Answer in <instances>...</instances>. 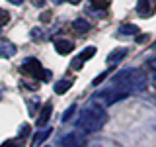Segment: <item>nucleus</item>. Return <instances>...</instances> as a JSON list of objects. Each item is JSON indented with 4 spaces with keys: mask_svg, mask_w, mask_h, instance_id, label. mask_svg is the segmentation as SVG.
Masks as SVG:
<instances>
[{
    "mask_svg": "<svg viewBox=\"0 0 156 147\" xmlns=\"http://www.w3.org/2000/svg\"><path fill=\"white\" fill-rule=\"evenodd\" d=\"M55 49L58 55H68V53L74 49L72 45V41H68V39H55Z\"/></svg>",
    "mask_w": 156,
    "mask_h": 147,
    "instance_id": "obj_7",
    "label": "nucleus"
},
{
    "mask_svg": "<svg viewBox=\"0 0 156 147\" xmlns=\"http://www.w3.org/2000/svg\"><path fill=\"white\" fill-rule=\"evenodd\" d=\"M49 135H51V127H45L43 131H39V134H37L35 137H33V143H31V147H39V145H41V143L47 139Z\"/></svg>",
    "mask_w": 156,
    "mask_h": 147,
    "instance_id": "obj_12",
    "label": "nucleus"
},
{
    "mask_svg": "<svg viewBox=\"0 0 156 147\" xmlns=\"http://www.w3.org/2000/svg\"><path fill=\"white\" fill-rule=\"evenodd\" d=\"M8 22H10V14L4 8H0V26H6Z\"/></svg>",
    "mask_w": 156,
    "mask_h": 147,
    "instance_id": "obj_15",
    "label": "nucleus"
},
{
    "mask_svg": "<svg viewBox=\"0 0 156 147\" xmlns=\"http://www.w3.org/2000/svg\"><path fill=\"white\" fill-rule=\"evenodd\" d=\"M154 10H156V6L150 4V0H139L136 2V14L140 18H150L154 14Z\"/></svg>",
    "mask_w": 156,
    "mask_h": 147,
    "instance_id": "obj_3",
    "label": "nucleus"
},
{
    "mask_svg": "<svg viewBox=\"0 0 156 147\" xmlns=\"http://www.w3.org/2000/svg\"><path fill=\"white\" fill-rule=\"evenodd\" d=\"M72 82H74V78H61V81H57L55 92H57V94H65L68 88L72 86Z\"/></svg>",
    "mask_w": 156,
    "mask_h": 147,
    "instance_id": "obj_9",
    "label": "nucleus"
},
{
    "mask_svg": "<svg viewBox=\"0 0 156 147\" xmlns=\"http://www.w3.org/2000/svg\"><path fill=\"white\" fill-rule=\"evenodd\" d=\"M96 55V47H88V49H84V51L78 55L74 61H72V67L74 69H82V65H84V61H88V59H92Z\"/></svg>",
    "mask_w": 156,
    "mask_h": 147,
    "instance_id": "obj_4",
    "label": "nucleus"
},
{
    "mask_svg": "<svg viewBox=\"0 0 156 147\" xmlns=\"http://www.w3.org/2000/svg\"><path fill=\"white\" fill-rule=\"evenodd\" d=\"M72 29H74L76 33H86L88 29H90V24H88V20H84V18H76L74 22H72Z\"/></svg>",
    "mask_w": 156,
    "mask_h": 147,
    "instance_id": "obj_10",
    "label": "nucleus"
},
{
    "mask_svg": "<svg viewBox=\"0 0 156 147\" xmlns=\"http://www.w3.org/2000/svg\"><path fill=\"white\" fill-rule=\"evenodd\" d=\"M41 37H43V32H41L39 28H33V29H31V39H33V41H39Z\"/></svg>",
    "mask_w": 156,
    "mask_h": 147,
    "instance_id": "obj_16",
    "label": "nucleus"
},
{
    "mask_svg": "<svg viewBox=\"0 0 156 147\" xmlns=\"http://www.w3.org/2000/svg\"><path fill=\"white\" fill-rule=\"evenodd\" d=\"M8 2H10V4H14V6H20L23 0H8Z\"/></svg>",
    "mask_w": 156,
    "mask_h": 147,
    "instance_id": "obj_22",
    "label": "nucleus"
},
{
    "mask_svg": "<svg viewBox=\"0 0 156 147\" xmlns=\"http://www.w3.org/2000/svg\"><path fill=\"white\" fill-rule=\"evenodd\" d=\"M22 73H26L29 77H35V78H41L43 77V67L37 59L31 57V59H26V61L22 63Z\"/></svg>",
    "mask_w": 156,
    "mask_h": 147,
    "instance_id": "obj_2",
    "label": "nucleus"
},
{
    "mask_svg": "<svg viewBox=\"0 0 156 147\" xmlns=\"http://www.w3.org/2000/svg\"><path fill=\"white\" fill-rule=\"evenodd\" d=\"M117 33H121V36H136L139 33V26H135V24H123V26H119Z\"/></svg>",
    "mask_w": 156,
    "mask_h": 147,
    "instance_id": "obj_11",
    "label": "nucleus"
},
{
    "mask_svg": "<svg viewBox=\"0 0 156 147\" xmlns=\"http://www.w3.org/2000/svg\"><path fill=\"white\" fill-rule=\"evenodd\" d=\"M107 122V114L101 108H86V112L80 118V127L88 134H94V131L101 130Z\"/></svg>",
    "mask_w": 156,
    "mask_h": 147,
    "instance_id": "obj_1",
    "label": "nucleus"
},
{
    "mask_svg": "<svg viewBox=\"0 0 156 147\" xmlns=\"http://www.w3.org/2000/svg\"><path fill=\"white\" fill-rule=\"evenodd\" d=\"M0 147H22V143H20L18 139H14V141H4Z\"/></svg>",
    "mask_w": 156,
    "mask_h": 147,
    "instance_id": "obj_18",
    "label": "nucleus"
},
{
    "mask_svg": "<svg viewBox=\"0 0 156 147\" xmlns=\"http://www.w3.org/2000/svg\"><path fill=\"white\" fill-rule=\"evenodd\" d=\"M16 45L14 43H10L6 41V39H0V57H4V59H10V57H14L16 55Z\"/></svg>",
    "mask_w": 156,
    "mask_h": 147,
    "instance_id": "obj_6",
    "label": "nucleus"
},
{
    "mask_svg": "<svg viewBox=\"0 0 156 147\" xmlns=\"http://www.w3.org/2000/svg\"><path fill=\"white\" fill-rule=\"evenodd\" d=\"M62 147H82L80 139H78V135L70 134L68 137H65V141H62Z\"/></svg>",
    "mask_w": 156,
    "mask_h": 147,
    "instance_id": "obj_13",
    "label": "nucleus"
},
{
    "mask_svg": "<svg viewBox=\"0 0 156 147\" xmlns=\"http://www.w3.org/2000/svg\"><path fill=\"white\" fill-rule=\"evenodd\" d=\"M27 134H29V126L26 124V126H22V131H20V135L23 137V135H27Z\"/></svg>",
    "mask_w": 156,
    "mask_h": 147,
    "instance_id": "obj_20",
    "label": "nucleus"
},
{
    "mask_svg": "<svg viewBox=\"0 0 156 147\" xmlns=\"http://www.w3.org/2000/svg\"><path fill=\"white\" fill-rule=\"evenodd\" d=\"M148 65H150V69H152V71L156 73V57H152V59H150V63H148Z\"/></svg>",
    "mask_w": 156,
    "mask_h": 147,
    "instance_id": "obj_21",
    "label": "nucleus"
},
{
    "mask_svg": "<svg viewBox=\"0 0 156 147\" xmlns=\"http://www.w3.org/2000/svg\"><path fill=\"white\" fill-rule=\"evenodd\" d=\"M107 75H109V71H104L101 75H98V77L94 78V85H96V86H98V85H101V82H104V78H107Z\"/></svg>",
    "mask_w": 156,
    "mask_h": 147,
    "instance_id": "obj_17",
    "label": "nucleus"
},
{
    "mask_svg": "<svg viewBox=\"0 0 156 147\" xmlns=\"http://www.w3.org/2000/svg\"><path fill=\"white\" fill-rule=\"evenodd\" d=\"M74 112H76V106H74V104H72V106H70V108H68V110H66V114H65V116H62V120H65V122H66V120H68V118H70L72 114H74Z\"/></svg>",
    "mask_w": 156,
    "mask_h": 147,
    "instance_id": "obj_19",
    "label": "nucleus"
},
{
    "mask_svg": "<svg viewBox=\"0 0 156 147\" xmlns=\"http://www.w3.org/2000/svg\"><path fill=\"white\" fill-rule=\"evenodd\" d=\"M111 4V0H90V6L94 10H107Z\"/></svg>",
    "mask_w": 156,
    "mask_h": 147,
    "instance_id": "obj_14",
    "label": "nucleus"
},
{
    "mask_svg": "<svg viewBox=\"0 0 156 147\" xmlns=\"http://www.w3.org/2000/svg\"><path fill=\"white\" fill-rule=\"evenodd\" d=\"M51 110H53V104H51V102H47V104L43 106V110H41V114H39V118H37V126H39V127H45V126H47L49 118H51Z\"/></svg>",
    "mask_w": 156,
    "mask_h": 147,
    "instance_id": "obj_8",
    "label": "nucleus"
},
{
    "mask_svg": "<svg viewBox=\"0 0 156 147\" xmlns=\"http://www.w3.org/2000/svg\"><path fill=\"white\" fill-rule=\"evenodd\" d=\"M125 57H127V49L119 47V49H115V51H111L109 55H107V65H109V67H115V65H119Z\"/></svg>",
    "mask_w": 156,
    "mask_h": 147,
    "instance_id": "obj_5",
    "label": "nucleus"
}]
</instances>
